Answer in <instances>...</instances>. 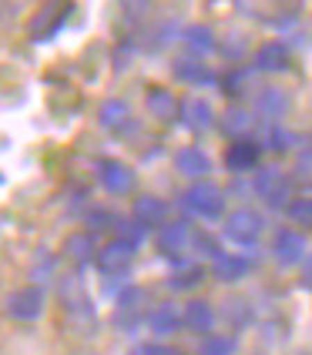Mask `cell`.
<instances>
[{
    "label": "cell",
    "mask_w": 312,
    "mask_h": 355,
    "mask_svg": "<svg viewBox=\"0 0 312 355\" xmlns=\"http://www.w3.org/2000/svg\"><path fill=\"white\" fill-rule=\"evenodd\" d=\"M185 208L198 218H222L225 211V195L222 188L212 181H195L188 191H185Z\"/></svg>",
    "instance_id": "1"
},
{
    "label": "cell",
    "mask_w": 312,
    "mask_h": 355,
    "mask_svg": "<svg viewBox=\"0 0 312 355\" xmlns=\"http://www.w3.org/2000/svg\"><path fill=\"white\" fill-rule=\"evenodd\" d=\"M255 191H258V198H262L265 205L282 208V205L289 201L293 181H289V175H286L282 168H262V171L255 175Z\"/></svg>",
    "instance_id": "2"
},
{
    "label": "cell",
    "mask_w": 312,
    "mask_h": 355,
    "mask_svg": "<svg viewBox=\"0 0 312 355\" xmlns=\"http://www.w3.org/2000/svg\"><path fill=\"white\" fill-rule=\"evenodd\" d=\"M225 235L238 241V245H252L255 238L262 235V215L252 208H238L225 218Z\"/></svg>",
    "instance_id": "3"
},
{
    "label": "cell",
    "mask_w": 312,
    "mask_h": 355,
    "mask_svg": "<svg viewBox=\"0 0 312 355\" xmlns=\"http://www.w3.org/2000/svg\"><path fill=\"white\" fill-rule=\"evenodd\" d=\"M40 312H44V292H40L38 285L17 288L14 295L7 298V315L17 318V322H34Z\"/></svg>",
    "instance_id": "4"
},
{
    "label": "cell",
    "mask_w": 312,
    "mask_h": 355,
    "mask_svg": "<svg viewBox=\"0 0 312 355\" xmlns=\"http://www.w3.org/2000/svg\"><path fill=\"white\" fill-rule=\"evenodd\" d=\"M272 252L279 258V265H299L306 258V252H309V241L299 232H293V228H279L272 241Z\"/></svg>",
    "instance_id": "5"
},
{
    "label": "cell",
    "mask_w": 312,
    "mask_h": 355,
    "mask_svg": "<svg viewBox=\"0 0 312 355\" xmlns=\"http://www.w3.org/2000/svg\"><path fill=\"white\" fill-rule=\"evenodd\" d=\"M98 178H101V184H104L111 195H128V191L135 188V171H131L124 161L104 158L98 164Z\"/></svg>",
    "instance_id": "6"
},
{
    "label": "cell",
    "mask_w": 312,
    "mask_h": 355,
    "mask_svg": "<svg viewBox=\"0 0 312 355\" xmlns=\"http://www.w3.org/2000/svg\"><path fill=\"white\" fill-rule=\"evenodd\" d=\"M258 155H262V148H258L252 138H238V141H232L229 151H225V168L235 171V175L255 171V168H258Z\"/></svg>",
    "instance_id": "7"
},
{
    "label": "cell",
    "mask_w": 312,
    "mask_h": 355,
    "mask_svg": "<svg viewBox=\"0 0 312 355\" xmlns=\"http://www.w3.org/2000/svg\"><path fill=\"white\" fill-rule=\"evenodd\" d=\"M131 258H135V245H128V241H121V238H115V241H108L104 248H98V255H95V261H98V268H101V272L115 275V272H124V268L131 265Z\"/></svg>",
    "instance_id": "8"
},
{
    "label": "cell",
    "mask_w": 312,
    "mask_h": 355,
    "mask_svg": "<svg viewBox=\"0 0 312 355\" xmlns=\"http://www.w3.org/2000/svg\"><path fill=\"white\" fill-rule=\"evenodd\" d=\"M178 118L185 121V128L192 131H208L215 124V114H212V104L202 98H185L178 101Z\"/></svg>",
    "instance_id": "9"
},
{
    "label": "cell",
    "mask_w": 312,
    "mask_h": 355,
    "mask_svg": "<svg viewBox=\"0 0 312 355\" xmlns=\"http://www.w3.org/2000/svg\"><path fill=\"white\" fill-rule=\"evenodd\" d=\"M158 248L165 255H185L192 248V228L185 221H172V225H161L158 232Z\"/></svg>",
    "instance_id": "10"
},
{
    "label": "cell",
    "mask_w": 312,
    "mask_h": 355,
    "mask_svg": "<svg viewBox=\"0 0 312 355\" xmlns=\"http://www.w3.org/2000/svg\"><path fill=\"white\" fill-rule=\"evenodd\" d=\"M181 325L198 332V336H208L215 329V309L205 298H192V302L185 305V312H181Z\"/></svg>",
    "instance_id": "11"
},
{
    "label": "cell",
    "mask_w": 312,
    "mask_h": 355,
    "mask_svg": "<svg viewBox=\"0 0 312 355\" xmlns=\"http://www.w3.org/2000/svg\"><path fill=\"white\" fill-rule=\"evenodd\" d=\"M67 14H71V3H47V7H40V14L31 20V37H38V40L51 37Z\"/></svg>",
    "instance_id": "12"
},
{
    "label": "cell",
    "mask_w": 312,
    "mask_h": 355,
    "mask_svg": "<svg viewBox=\"0 0 312 355\" xmlns=\"http://www.w3.org/2000/svg\"><path fill=\"white\" fill-rule=\"evenodd\" d=\"M131 211H135V221L141 228H151V225H165L168 221V205L155 195H138Z\"/></svg>",
    "instance_id": "13"
},
{
    "label": "cell",
    "mask_w": 312,
    "mask_h": 355,
    "mask_svg": "<svg viewBox=\"0 0 312 355\" xmlns=\"http://www.w3.org/2000/svg\"><path fill=\"white\" fill-rule=\"evenodd\" d=\"M289 67V51L279 44V40H269L255 51V71H265V74H279Z\"/></svg>",
    "instance_id": "14"
},
{
    "label": "cell",
    "mask_w": 312,
    "mask_h": 355,
    "mask_svg": "<svg viewBox=\"0 0 312 355\" xmlns=\"http://www.w3.org/2000/svg\"><path fill=\"white\" fill-rule=\"evenodd\" d=\"M60 298H64V309L71 312V315H91V298L84 292V285H81L78 275H67L60 282Z\"/></svg>",
    "instance_id": "15"
},
{
    "label": "cell",
    "mask_w": 312,
    "mask_h": 355,
    "mask_svg": "<svg viewBox=\"0 0 312 355\" xmlns=\"http://www.w3.org/2000/svg\"><path fill=\"white\" fill-rule=\"evenodd\" d=\"M98 245H95V235L91 232H71V235L64 238V255L71 258L74 265H88V261H95V252Z\"/></svg>",
    "instance_id": "16"
},
{
    "label": "cell",
    "mask_w": 312,
    "mask_h": 355,
    "mask_svg": "<svg viewBox=\"0 0 312 355\" xmlns=\"http://www.w3.org/2000/svg\"><path fill=\"white\" fill-rule=\"evenodd\" d=\"M212 275L218 278V282H242V278L249 275V261L238 255H215L212 261Z\"/></svg>",
    "instance_id": "17"
},
{
    "label": "cell",
    "mask_w": 312,
    "mask_h": 355,
    "mask_svg": "<svg viewBox=\"0 0 312 355\" xmlns=\"http://www.w3.org/2000/svg\"><path fill=\"white\" fill-rule=\"evenodd\" d=\"M148 114H155L158 121H175L178 118V101L172 91H165V87H151L148 91Z\"/></svg>",
    "instance_id": "18"
},
{
    "label": "cell",
    "mask_w": 312,
    "mask_h": 355,
    "mask_svg": "<svg viewBox=\"0 0 312 355\" xmlns=\"http://www.w3.org/2000/svg\"><path fill=\"white\" fill-rule=\"evenodd\" d=\"M172 71H175L178 80H185V84H205V80H212V71H208V64L202 58H178L172 64Z\"/></svg>",
    "instance_id": "19"
},
{
    "label": "cell",
    "mask_w": 312,
    "mask_h": 355,
    "mask_svg": "<svg viewBox=\"0 0 312 355\" xmlns=\"http://www.w3.org/2000/svg\"><path fill=\"white\" fill-rule=\"evenodd\" d=\"M98 121L101 128H108V131H121V128H128V121H131V111H128V104L124 101H104L98 107Z\"/></svg>",
    "instance_id": "20"
},
{
    "label": "cell",
    "mask_w": 312,
    "mask_h": 355,
    "mask_svg": "<svg viewBox=\"0 0 312 355\" xmlns=\"http://www.w3.org/2000/svg\"><path fill=\"white\" fill-rule=\"evenodd\" d=\"M148 325H151V332H158V336H172V332L181 329V312H178L172 302H165V305H158L155 312L148 315Z\"/></svg>",
    "instance_id": "21"
},
{
    "label": "cell",
    "mask_w": 312,
    "mask_h": 355,
    "mask_svg": "<svg viewBox=\"0 0 312 355\" xmlns=\"http://www.w3.org/2000/svg\"><path fill=\"white\" fill-rule=\"evenodd\" d=\"M175 168L181 171V175H188V178H202L208 175V158L198 151V148H185V151H178L175 155Z\"/></svg>",
    "instance_id": "22"
},
{
    "label": "cell",
    "mask_w": 312,
    "mask_h": 355,
    "mask_svg": "<svg viewBox=\"0 0 312 355\" xmlns=\"http://www.w3.org/2000/svg\"><path fill=\"white\" fill-rule=\"evenodd\" d=\"M185 44L195 51V54H212L215 51V34H212V27H205V24H192L188 31H185Z\"/></svg>",
    "instance_id": "23"
},
{
    "label": "cell",
    "mask_w": 312,
    "mask_h": 355,
    "mask_svg": "<svg viewBox=\"0 0 312 355\" xmlns=\"http://www.w3.org/2000/svg\"><path fill=\"white\" fill-rule=\"evenodd\" d=\"M252 114H245V111H229L225 121H222V128H225V135H235L238 138H249V128H252Z\"/></svg>",
    "instance_id": "24"
},
{
    "label": "cell",
    "mask_w": 312,
    "mask_h": 355,
    "mask_svg": "<svg viewBox=\"0 0 312 355\" xmlns=\"http://www.w3.org/2000/svg\"><path fill=\"white\" fill-rule=\"evenodd\" d=\"M198 355H235V338H229V336L205 338V345H202Z\"/></svg>",
    "instance_id": "25"
},
{
    "label": "cell",
    "mask_w": 312,
    "mask_h": 355,
    "mask_svg": "<svg viewBox=\"0 0 312 355\" xmlns=\"http://www.w3.org/2000/svg\"><path fill=\"white\" fill-rule=\"evenodd\" d=\"M289 218H293V221H299V225H309V228H312V198L309 195L295 198L293 205H289Z\"/></svg>",
    "instance_id": "26"
},
{
    "label": "cell",
    "mask_w": 312,
    "mask_h": 355,
    "mask_svg": "<svg viewBox=\"0 0 312 355\" xmlns=\"http://www.w3.org/2000/svg\"><path fill=\"white\" fill-rule=\"evenodd\" d=\"M269 148H272V151H289V148H293L295 144V135L293 131H286V128H272V131H269Z\"/></svg>",
    "instance_id": "27"
},
{
    "label": "cell",
    "mask_w": 312,
    "mask_h": 355,
    "mask_svg": "<svg viewBox=\"0 0 312 355\" xmlns=\"http://www.w3.org/2000/svg\"><path fill=\"white\" fill-rule=\"evenodd\" d=\"M286 111V98L279 94V91H269L265 98H262V114H269V118H279Z\"/></svg>",
    "instance_id": "28"
},
{
    "label": "cell",
    "mask_w": 312,
    "mask_h": 355,
    "mask_svg": "<svg viewBox=\"0 0 312 355\" xmlns=\"http://www.w3.org/2000/svg\"><path fill=\"white\" fill-rule=\"evenodd\" d=\"M115 228H117V235H121V241H128V245L138 248V241H141V225L138 221H115Z\"/></svg>",
    "instance_id": "29"
},
{
    "label": "cell",
    "mask_w": 312,
    "mask_h": 355,
    "mask_svg": "<svg viewBox=\"0 0 312 355\" xmlns=\"http://www.w3.org/2000/svg\"><path fill=\"white\" fill-rule=\"evenodd\" d=\"M295 178L302 184H312V151H302L299 161H295Z\"/></svg>",
    "instance_id": "30"
},
{
    "label": "cell",
    "mask_w": 312,
    "mask_h": 355,
    "mask_svg": "<svg viewBox=\"0 0 312 355\" xmlns=\"http://www.w3.org/2000/svg\"><path fill=\"white\" fill-rule=\"evenodd\" d=\"M88 221H91V228H95V232H101V228H111L117 218L111 215V211H104V208H95V211L88 215Z\"/></svg>",
    "instance_id": "31"
},
{
    "label": "cell",
    "mask_w": 312,
    "mask_h": 355,
    "mask_svg": "<svg viewBox=\"0 0 312 355\" xmlns=\"http://www.w3.org/2000/svg\"><path fill=\"white\" fill-rule=\"evenodd\" d=\"M195 282H202V268H185L178 278H172L168 285L172 288H188V285H195Z\"/></svg>",
    "instance_id": "32"
},
{
    "label": "cell",
    "mask_w": 312,
    "mask_h": 355,
    "mask_svg": "<svg viewBox=\"0 0 312 355\" xmlns=\"http://www.w3.org/2000/svg\"><path fill=\"white\" fill-rule=\"evenodd\" d=\"M222 84H225V87H222L225 94H232V98H238V94L245 91V87H242V84H245V74H232V78H225Z\"/></svg>",
    "instance_id": "33"
},
{
    "label": "cell",
    "mask_w": 312,
    "mask_h": 355,
    "mask_svg": "<svg viewBox=\"0 0 312 355\" xmlns=\"http://www.w3.org/2000/svg\"><path fill=\"white\" fill-rule=\"evenodd\" d=\"M141 355H181L178 349H168V345H145Z\"/></svg>",
    "instance_id": "34"
},
{
    "label": "cell",
    "mask_w": 312,
    "mask_h": 355,
    "mask_svg": "<svg viewBox=\"0 0 312 355\" xmlns=\"http://www.w3.org/2000/svg\"><path fill=\"white\" fill-rule=\"evenodd\" d=\"M302 261H306V272H302V285H306V288H312V255L302 258Z\"/></svg>",
    "instance_id": "35"
},
{
    "label": "cell",
    "mask_w": 312,
    "mask_h": 355,
    "mask_svg": "<svg viewBox=\"0 0 312 355\" xmlns=\"http://www.w3.org/2000/svg\"><path fill=\"white\" fill-rule=\"evenodd\" d=\"M299 355H306V352H299Z\"/></svg>",
    "instance_id": "36"
}]
</instances>
